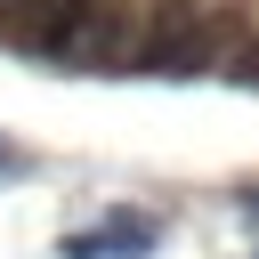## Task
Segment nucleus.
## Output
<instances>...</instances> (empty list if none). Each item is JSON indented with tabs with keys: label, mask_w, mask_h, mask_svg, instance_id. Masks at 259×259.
<instances>
[{
	"label": "nucleus",
	"mask_w": 259,
	"mask_h": 259,
	"mask_svg": "<svg viewBox=\"0 0 259 259\" xmlns=\"http://www.w3.org/2000/svg\"><path fill=\"white\" fill-rule=\"evenodd\" d=\"M57 251H65V259H146V251H154V219H138V210H105L97 235H65Z\"/></svg>",
	"instance_id": "obj_1"
},
{
	"label": "nucleus",
	"mask_w": 259,
	"mask_h": 259,
	"mask_svg": "<svg viewBox=\"0 0 259 259\" xmlns=\"http://www.w3.org/2000/svg\"><path fill=\"white\" fill-rule=\"evenodd\" d=\"M8 170H24V154H16L8 138H0V178H8Z\"/></svg>",
	"instance_id": "obj_2"
}]
</instances>
